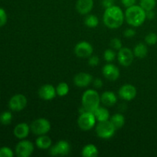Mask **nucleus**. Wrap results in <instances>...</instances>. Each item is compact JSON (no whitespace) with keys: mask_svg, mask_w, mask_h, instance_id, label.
<instances>
[{"mask_svg":"<svg viewBox=\"0 0 157 157\" xmlns=\"http://www.w3.org/2000/svg\"><path fill=\"white\" fill-rule=\"evenodd\" d=\"M12 114L9 111H5L0 114V123L2 125H9L12 123Z\"/></svg>","mask_w":157,"mask_h":157,"instance_id":"bb28decb","label":"nucleus"},{"mask_svg":"<svg viewBox=\"0 0 157 157\" xmlns=\"http://www.w3.org/2000/svg\"><path fill=\"white\" fill-rule=\"evenodd\" d=\"M147 18L146 11L140 6H134L127 8L125 12V19L130 25L139 27L142 25Z\"/></svg>","mask_w":157,"mask_h":157,"instance_id":"f03ea898","label":"nucleus"},{"mask_svg":"<svg viewBox=\"0 0 157 157\" xmlns=\"http://www.w3.org/2000/svg\"><path fill=\"white\" fill-rule=\"evenodd\" d=\"M93 84L95 88L98 89L101 88V87H103V85H104L102 80L100 79V78H96V79L93 81Z\"/></svg>","mask_w":157,"mask_h":157,"instance_id":"e433bc0d","label":"nucleus"},{"mask_svg":"<svg viewBox=\"0 0 157 157\" xmlns=\"http://www.w3.org/2000/svg\"><path fill=\"white\" fill-rule=\"evenodd\" d=\"M30 127L26 123H20L15 126L14 129V135L16 138L19 140H23L27 137L30 132Z\"/></svg>","mask_w":157,"mask_h":157,"instance_id":"f3484780","label":"nucleus"},{"mask_svg":"<svg viewBox=\"0 0 157 157\" xmlns=\"http://www.w3.org/2000/svg\"><path fill=\"white\" fill-rule=\"evenodd\" d=\"M35 145L38 148L41 149V150H47L52 147V140L46 134L41 135L35 140Z\"/></svg>","mask_w":157,"mask_h":157,"instance_id":"6ab92c4d","label":"nucleus"},{"mask_svg":"<svg viewBox=\"0 0 157 157\" xmlns=\"http://www.w3.org/2000/svg\"><path fill=\"white\" fill-rule=\"evenodd\" d=\"M69 86L67 83L61 82L56 87L57 95L60 97H64L69 93Z\"/></svg>","mask_w":157,"mask_h":157,"instance_id":"393cba45","label":"nucleus"},{"mask_svg":"<svg viewBox=\"0 0 157 157\" xmlns=\"http://www.w3.org/2000/svg\"><path fill=\"white\" fill-rule=\"evenodd\" d=\"M35 150V146L31 141L23 139L15 147V154L18 157H29Z\"/></svg>","mask_w":157,"mask_h":157,"instance_id":"0eeeda50","label":"nucleus"},{"mask_svg":"<svg viewBox=\"0 0 157 157\" xmlns=\"http://www.w3.org/2000/svg\"><path fill=\"white\" fill-rule=\"evenodd\" d=\"M81 156L84 157H96L98 156V149L94 144H89L83 147Z\"/></svg>","mask_w":157,"mask_h":157,"instance_id":"aec40b11","label":"nucleus"},{"mask_svg":"<svg viewBox=\"0 0 157 157\" xmlns=\"http://www.w3.org/2000/svg\"><path fill=\"white\" fill-rule=\"evenodd\" d=\"M156 0H140V6L146 11L153 10L154 8L156 7Z\"/></svg>","mask_w":157,"mask_h":157,"instance_id":"a878e982","label":"nucleus"},{"mask_svg":"<svg viewBox=\"0 0 157 157\" xmlns=\"http://www.w3.org/2000/svg\"><path fill=\"white\" fill-rule=\"evenodd\" d=\"M104 58L107 62H112L114 61L115 58H116V52L113 49H107L104 53Z\"/></svg>","mask_w":157,"mask_h":157,"instance_id":"cd10ccee","label":"nucleus"},{"mask_svg":"<svg viewBox=\"0 0 157 157\" xmlns=\"http://www.w3.org/2000/svg\"><path fill=\"white\" fill-rule=\"evenodd\" d=\"M136 0H121V2L126 8H129L134 6L136 4Z\"/></svg>","mask_w":157,"mask_h":157,"instance_id":"c9c22d12","label":"nucleus"},{"mask_svg":"<svg viewBox=\"0 0 157 157\" xmlns=\"http://www.w3.org/2000/svg\"><path fill=\"white\" fill-rule=\"evenodd\" d=\"M30 128L32 133L38 136L47 134L51 130V123L46 118H38L32 123Z\"/></svg>","mask_w":157,"mask_h":157,"instance_id":"423d86ee","label":"nucleus"},{"mask_svg":"<svg viewBox=\"0 0 157 157\" xmlns=\"http://www.w3.org/2000/svg\"><path fill=\"white\" fill-rule=\"evenodd\" d=\"M134 58V54L128 48H122L120 49L117 54V59L120 64L124 67H129L131 65Z\"/></svg>","mask_w":157,"mask_h":157,"instance_id":"9b49d317","label":"nucleus"},{"mask_svg":"<svg viewBox=\"0 0 157 157\" xmlns=\"http://www.w3.org/2000/svg\"><path fill=\"white\" fill-rule=\"evenodd\" d=\"M145 41L149 45H154L157 43V35L154 32H150L145 37Z\"/></svg>","mask_w":157,"mask_h":157,"instance_id":"c85d7f7f","label":"nucleus"},{"mask_svg":"<svg viewBox=\"0 0 157 157\" xmlns=\"http://www.w3.org/2000/svg\"><path fill=\"white\" fill-rule=\"evenodd\" d=\"M110 46L113 50H118L121 49L123 48L122 41L120 38H113V39L110 41Z\"/></svg>","mask_w":157,"mask_h":157,"instance_id":"c756f323","label":"nucleus"},{"mask_svg":"<svg viewBox=\"0 0 157 157\" xmlns=\"http://www.w3.org/2000/svg\"><path fill=\"white\" fill-rule=\"evenodd\" d=\"M93 81V76L88 73L80 72L74 78V84L78 87H85L90 85Z\"/></svg>","mask_w":157,"mask_h":157,"instance_id":"2eb2a0df","label":"nucleus"},{"mask_svg":"<svg viewBox=\"0 0 157 157\" xmlns=\"http://www.w3.org/2000/svg\"><path fill=\"white\" fill-rule=\"evenodd\" d=\"M117 101L116 94L112 91H104L101 95V102L106 107H112Z\"/></svg>","mask_w":157,"mask_h":157,"instance_id":"a211bd4d","label":"nucleus"},{"mask_svg":"<svg viewBox=\"0 0 157 157\" xmlns=\"http://www.w3.org/2000/svg\"><path fill=\"white\" fill-rule=\"evenodd\" d=\"M84 24L88 28H96L99 24V19L95 15H87L84 19Z\"/></svg>","mask_w":157,"mask_h":157,"instance_id":"b1692460","label":"nucleus"},{"mask_svg":"<svg viewBox=\"0 0 157 157\" xmlns=\"http://www.w3.org/2000/svg\"><path fill=\"white\" fill-rule=\"evenodd\" d=\"M137 94L136 87L130 84H124L122 87H120L118 90V94L121 98L124 101H130L134 99Z\"/></svg>","mask_w":157,"mask_h":157,"instance_id":"f8f14e48","label":"nucleus"},{"mask_svg":"<svg viewBox=\"0 0 157 157\" xmlns=\"http://www.w3.org/2000/svg\"><path fill=\"white\" fill-rule=\"evenodd\" d=\"M113 4H114V0H102L101 1V5L105 9H107V8L114 6Z\"/></svg>","mask_w":157,"mask_h":157,"instance_id":"f704fd0d","label":"nucleus"},{"mask_svg":"<svg viewBox=\"0 0 157 157\" xmlns=\"http://www.w3.org/2000/svg\"><path fill=\"white\" fill-rule=\"evenodd\" d=\"M147 53H148V48H147V45L144 43H139L136 44L133 49V54L134 56H136L138 58H144L147 57Z\"/></svg>","mask_w":157,"mask_h":157,"instance_id":"4be33fe9","label":"nucleus"},{"mask_svg":"<svg viewBox=\"0 0 157 157\" xmlns=\"http://www.w3.org/2000/svg\"><path fill=\"white\" fill-rule=\"evenodd\" d=\"M71 151V145L67 141L59 140L50 149V155L52 156H67Z\"/></svg>","mask_w":157,"mask_h":157,"instance_id":"6e6552de","label":"nucleus"},{"mask_svg":"<svg viewBox=\"0 0 157 157\" xmlns=\"http://www.w3.org/2000/svg\"><path fill=\"white\" fill-rule=\"evenodd\" d=\"M110 122L112 123L116 130L122 128L125 124V117L121 113H115L110 117Z\"/></svg>","mask_w":157,"mask_h":157,"instance_id":"5701e85b","label":"nucleus"},{"mask_svg":"<svg viewBox=\"0 0 157 157\" xmlns=\"http://www.w3.org/2000/svg\"><path fill=\"white\" fill-rule=\"evenodd\" d=\"M97 121L102 122V121H109L110 119V112L105 107H99L94 112Z\"/></svg>","mask_w":157,"mask_h":157,"instance_id":"412c9836","label":"nucleus"},{"mask_svg":"<svg viewBox=\"0 0 157 157\" xmlns=\"http://www.w3.org/2000/svg\"><path fill=\"white\" fill-rule=\"evenodd\" d=\"M27 98L24 94H17L12 97L9 102V107L13 111H21L27 106Z\"/></svg>","mask_w":157,"mask_h":157,"instance_id":"9d476101","label":"nucleus"},{"mask_svg":"<svg viewBox=\"0 0 157 157\" xmlns=\"http://www.w3.org/2000/svg\"><path fill=\"white\" fill-rule=\"evenodd\" d=\"M124 19L125 15L119 6H113L105 9L103 21L105 25L109 29H118L122 25Z\"/></svg>","mask_w":157,"mask_h":157,"instance_id":"f257e3e1","label":"nucleus"},{"mask_svg":"<svg viewBox=\"0 0 157 157\" xmlns=\"http://www.w3.org/2000/svg\"><path fill=\"white\" fill-rule=\"evenodd\" d=\"M56 87L52 84H46L41 86L38 90V96L44 101H51L56 97Z\"/></svg>","mask_w":157,"mask_h":157,"instance_id":"4468645a","label":"nucleus"},{"mask_svg":"<svg viewBox=\"0 0 157 157\" xmlns=\"http://www.w3.org/2000/svg\"><path fill=\"white\" fill-rule=\"evenodd\" d=\"M7 14H6V11L4 9L0 7V27H2L7 22Z\"/></svg>","mask_w":157,"mask_h":157,"instance_id":"2f4dec72","label":"nucleus"},{"mask_svg":"<svg viewBox=\"0 0 157 157\" xmlns=\"http://www.w3.org/2000/svg\"><path fill=\"white\" fill-rule=\"evenodd\" d=\"M100 58L98 56H90L88 58V64L91 67H96L99 64Z\"/></svg>","mask_w":157,"mask_h":157,"instance_id":"473e14b6","label":"nucleus"},{"mask_svg":"<svg viewBox=\"0 0 157 157\" xmlns=\"http://www.w3.org/2000/svg\"><path fill=\"white\" fill-rule=\"evenodd\" d=\"M96 122L97 120L94 113L89 111H85L81 113L78 119V127L84 131L91 130L94 127H95Z\"/></svg>","mask_w":157,"mask_h":157,"instance_id":"39448f33","label":"nucleus"},{"mask_svg":"<svg viewBox=\"0 0 157 157\" xmlns=\"http://www.w3.org/2000/svg\"><path fill=\"white\" fill-rule=\"evenodd\" d=\"M102 74L106 79L111 81H117L121 75L119 68L114 64H110V63L105 64L103 67Z\"/></svg>","mask_w":157,"mask_h":157,"instance_id":"ddd939ff","label":"nucleus"},{"mask_svg":"<svg viewBox=\"0 0 157 157\" xmlns=\"http://www.w3.org/2000/svg\"><path fill=\"white\" fill-rule=\"evenodd\" d=\"M124 35L126 38H133V37L136 35V31L133 29H127L124 31Z\"/></svg>","mask_w":157,"mask_h":157,"instance_id":"72a5a7b5","label":"nucleus"},{"mask_svg":"<svg viewBox=\"0 0 157 157\" xmlns=\"http://www.w3.org/2000/svg\"><path fill=\"white\" fill-rule=\"evenodd\" d=\"M94 52L93 46L85 41H80L75 45V53L77 57L81 58H89L92 55Z\"/></svg>","mask_w":157,"mask_h":157,"instance_id":"1a4fd4ad","label":"nucleus"},{"mask_svg":"<svg viewBox=\"0 0 157 157\" xmlns=\"http://www.w3.org/2000/svg\"><path fill=\"white\" fill-rule=\"evenodd\" d=\"M93 7L94 0H78L76 2V10L81 15H87Z\"/></svg>","mask_w":157,"mask_h":157,"instance_id":"dca6fc26","label":"nucleus"},{"mask_svg":"<svg viewBox=\"0 0 157 157\" xmlns=\"http://www.w3.org/2000/svg\"><path fill=\"white\" fill-rule=\"evenodd\" d=\"M81 103H82V107L86 111L94 113L100 107L101 96L96 90L89 89L83 93Z\"/></svg>","mask_w":157,"mask_h":157,"instance_id":"7ed1b4c3","label":"nucleus"},{"mask_svg":"<svg viewBox=\"0 0 157 157\" xmlns=\"http://www.w3.org/2000/svg\"><path fill=\"white\" fill-rule=\"evenodd\" d=\"M146 15H147V18L148 19H153L155 18V12L153 10L147 11L146 12Z\"/></svg>","mask_w":157,"mask_h":157,"instance_id":"4c0bfd02","label":"nucleus"},{"mask_svg":"<svg viewBox=\"0 0 157 157\" xmlns=\"http://www.w3.org/2000/svg\"><path fill=\"white\" fill-rule=\"evenodd\" d=\"M115 131L116 128L110 121L98 122V125L96 126V133L98 137L101 139H110L115 134Z\"/></svg>","mask_w":157,"mask_h":157,"instance_id":"20e7f679","label":"nucleus"},{"mask_svg":"<svg viewBox=\"0 0 157 157\" xmlns=\"http://www.w3.org/2000/svg\"><path fill=\"white\" fill-rule=\"evenodd\" d=\"M14 153L9 147H2L0 148V157H13Z\"/></svg>","mask_w":157,"mask_h":157,"instance_id":"7c9ffc66","label":"nucleus"}]
</instances>
